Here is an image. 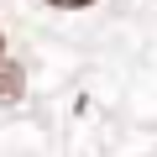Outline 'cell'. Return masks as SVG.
I'll list each match as a JSON object with an SVG mask.
<instances>
[{
  "label": "cell",
  "mask_w": 157,
  "mask_h": 157,
  "mask_svg": "<svg viewBox=\"0 0 157 157\" xmlns=\"http://www.w3.org/2000/svg\"><path fill=\"white\" fill-rule=\"evenodd\" d=\"M0 58H6V37H0Z\"/></svg>",
  "instance_id": "3"
},
{
  "label": "cell",
  "mask_w": 157,
  "mask_h": 157,
  "mask_svg": "<svg viewBox=\"0 0 157 157\" xmlns=\"http://www.w3.org/2000/svg\"><path fill=\"white\" fill-rule=\"evenodd\" d=\"M21 89H26L21 63H16V58H0V105H16V100H21Z\"/></svg>",
  "instance_id": "1"
},
{
  "label": "cell",
  "mask_w": 157,
  "mask_h": 157,
  "mask_svg": "<svg viewBox=\"0 0 157 157\" xmlns=\"http://www.w3.org/2000/svg\"><path fill=\"white\" fill-rule=\"evenodd\" d=\"M47 6H58V11H84V6H94V0H47Z\"/></svg>",
  "instance_id": "2"
}]
</instances>
